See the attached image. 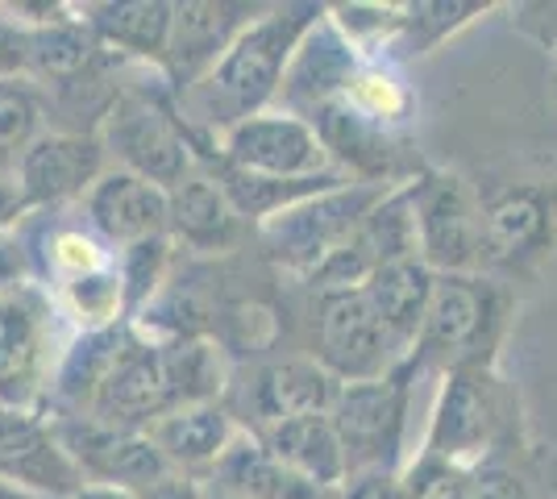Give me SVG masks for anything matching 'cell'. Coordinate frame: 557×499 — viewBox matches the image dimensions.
<instances>
[{
    "mask_svg": "<svg viewBox=\"0 0 557 499\" xmlns=\"http://www.w3.org/2000/svg\"><path fill=\"white\" fill-rule=\"evenodd\" d=\"M321 17H325V9H317V4L262 9L209 72L200 75L187 92H180L187 125L205 129L216 142L221 134H230L233 125L267 113V104L283 88V75L292 67L296 50Z\"/></svg>",
    "mask_w": 557,
    "mask_h": 499,
    "instance_id": "6da1fadb",
    "label": "cell"
},
{
    "mask_svg": "<svg viewBox=\"0 0 557 499\" xmlns=\"http://www.w3.org/2000/svg\"><path fill=\"white\" fill-rule=\"evenodd\" d=\"M504 425H508V387L495 375V366H466L442 375L417 462L404 471L417 496L424 499L437 483L487 466L483 458L499 446Z\"/></svg>",
    "mask_w": 557,
    "mask_h": 499,
    "instance_id": "7a4b0ae2",
    "label": "cell"
},
{
    "mask_svg": "<svg viewBox=\"0 0 557 499\" xmlns=\"http://www.w3.org/2000/svg\"><path fill=\"white\" fill-rule=\"evenodd\" d=\"M508 321V296L487 275H437L429 321L412 362L417 371L437 366L442 375L466 366H495V346Z\"/></svg>",
    "mask_w": 557,
    "mask_h": 499,
    "instance_id": "3957f363",
    "label": "cell"
},
{
    "mask_svg": "<svg viewBox=\"0 0 557 499\" xmlns=\"http://www.w3.org/2000/svg\"><path fill=\"white\" fill-rule=\"evenodd\" d=\"M399 184H367V179H346L337 188L317 191L300 204L283 209L278 216H271L267 225H258V238L267 246V254L292 271L312 279L342 246H346L362 221L392 196Z\"/></svg>",
    "mask_w": 557,
    "mask_h": 499,
    "instance_id": "277c9868",
    "label": "cell"
},
{
    "mask_svg": "<svg viewBox=\"0 0 557 499\" xmlns=\"http://www.w3.org/2000/svg\"><path fill=\"white\" fill-rule=\"evenodd\" d=\"M100 142L121 171H134V175L166 191L180 188L187 175L200 171L191 125L154 88L150 92L129 88V92L116 96V104L100 125Z\"/></svg>",
    "mask_w": 557,
    "mask_h": 499,
    "instance_id": "5b68a950",
    "label": "cell"
},
{
    "mask_svg": "<svg viewBox=\"0 0 557 499\" xmlns=\"http://www.w3.org/2000/svg\"><path fill=\"white\" fill-rule=\"evenodd\" d=\"M59 300L42 284H17L0 291V408L38 412L63 354H54Z\"/></svg>",
    "mask_w": 557,
    "mask_h": 499,
    "instance_id": "8992f818",
    "label": "cell"
},
{
    "mask_svg": "<svg viewBox=\"0 0 557 499\" xmlns=\"http://www.w3.org/2000/svg\"><path fill=\"white\" fill-rule=\"evenodd\" d=\"M417 362H399L392 375L367 383H342L333 425L342 433L349 453V475L362 471H408L404 466V437H408V408H412V383Z\"/></svg>",
    "mask_w": 557,
    "mask_h": 499,
    "instance_id": "52a82bcc",
    "label": "cell"
},
{
    "mask_svg": "<svg viewBox=\"0 0 557 499\" xmlns=\"http://www.w3.org/2000/svg\"><path fill=\"white\" fill-rule=\"evenodd\" d=\"M417 250L437 275H479L487 238H483V200L458 171H420L408 179Z\"/></svg>",
    "mask_w": 557,
    "mask_h": 499,
    "instance_id": "ba28073f",
    "label": "cell"
},
{
    "mask_svg": "<svg viewBox=\"0 0 557 499\" xmlns=\"http://www.w3.org/2000/svg\"><path fill=\"white\" fill-rule=\"evenodd\" d=\"M317 362L337 383H367L392 375L408 358L392 341L362 287H333L321 291L317 304Z\"/></svg>",
    "mask_w": 557,
    "mask_h": 499,
    "instance_id": "9c48e42d",
    "label": "cell"
},
{
    "mask_svg": "<svg viewBox=\"0 0 557 499\" xmlns=\"http://www.w3.org/2000/svg\"><path fill=\"white\" fill-rule=\"evenodd\" d=\"M216 159L237 166L246 175L262 179H317L337 166L329 163L321 134L296 113L267 109L258 117H246L230 134L216 138Z\"/></svg>",
    "mask_w": 557,
    "mask_h": 499,
    "instance_id": "30bf717a",
    "label": "cell"
},
{
    "mask_svg": "<svg viewBox=\"0 0 557 499\" xmlns=\"http://www.w3.org/2000/svg\"><path fill=\"white\" fill-rule=\"evenodd\" d=\"M54 428H59V441L67 446L71 462L79 466L84 483L146 496V491L163 487L166 478H175L159 446L150 441V433L100 425L92 416H54Z\"/></svg>",
    "mask_w": 557,
    "mask_h": 499,
    "instance_id": "8fae6325",
    "label": "cell"
},
{
    "mask_svg": "<svg viewBox=\"0 0 557 499\" xmlns=\"http://www.w3.org/2000/svg\"><path fill=\"white\" fill-rule=\"evenodd\" d=\"M109 171L104 142L92 129H47L13 166V184L25 209H54L84 200Z\"/></svg>",
    "mask_w": 557,
    "mask_h": 499,
    "instance_id": "7c38bea8",
    "label": "cell"
},
{
    "mask_svg": "<svg viewBox=\"0 0 557 499\" xmlns=\"http://www.w3.org/2000/svg\"><path fill=\"white\" fill-rule=\"evenodd\" d=\"M175 408L180 404H175V387H171V371H166V341H146L138 333H129L113 371L104 375L100 391H96L88 416L100 425L146 433Z\"/></svg>",
    "mask_w": 557,
    "mask_h": 499,
    "instance_id": "4fadbf2b",
    "label": "cell"
},
{
    "mask_svg": "<svg viewBox=\"0 0 557 499\" xmlns=\"http://www.w3.org/2000/svg\"><path fill=\"white\" fill-rule=\"evenodd\" d=\"M0 483L38 499H71L84 491V475L50 416L0 408Z\"/></svg>",
    "mask_w": 557,
    "mask_h": 499,
    "instance_id": "5bb4252c",
    "label": "cell"
},
{
    "mask_svg": "<svg viewBox=\"0 0 557 499\" xmlns=\"http://www.w3.org/2000/svg\"><path fill=\"white\" fill-rule=\"evenodd\" d=\"M84 213L88 229L113 250H129L141 241L166 238V221H171V191L141 179L134 171L109 166L96 188L84 196Z\"/></svg>",
    "mask_w": 557,
    "mask_h": 499,
    "instance_id": "9a60e30c",
    "label": "cell"
},
{
    "mask_svg": "<svg viewBox=\"0 0 557 499\" xmlns=\"http://www.w3.org/2000/svg\"><path fill=\"white\" fill-rule=\"evenodd\" d=\"M554 229L557 209L549 191L533 188V184H511V188L495 191L491 200H483V238H487L483 262L520 266V262L549 250Z\"/></svg>",
    "mask_w": 557,
    "mask_h": 499,
    "instance_id": "2e32d148",
    "label": "cell"
},
{
    "mask_svg": "<svg viewBox=\"0 0 557 499\" xmlns=\"http://www.w3.org/2000/svg\"><path fill=\"white\" fill-rule=\"evenodd\" d=\"M255 22L250 4H221V0H191L175 4V25H171V50L166 67L180 79V92H187L212 63L230 50V42Z\"/></svg>",
    "mask_w": 557,
    "mask_h": 499,
    "instance_id": "e0dca14e",
    "label": "cell"
},
{
    "mask_svg": "<svg viewBox=\"0 0 557 499\" xmlns=\"http://www.w3.org/2000/svg\"><path fill=\"white\" fill-rule=\"evenodd\" d=\"M362 291H367L371 309L379 312V321L387 325L392 341L404 350V358H412L424 321H429L433 291H437V271L420 254H404V259H392L379 271H371Z\"/></svg>",
    "mask_w": 557,
    "mask_h": 499,
    "instance_id": "ac0fdd59",
    "label": "cell"
},
{
    "mask_svg": "<svg viewBox=\"0 0 557 499\" xmlns=\"http://www.w3.org/2000/svg\"><path fill=\"white\" fill-rule=\"evenodd\" d=\"M242 213L233 209L225 188L209 171L187 175L180 188H171V221L166 238L196 250V254H225L242 241Z\"/></svg>",
    "mask_w": 557,
    "mask_h": 499,
    "instance_id": "d6986e66",
    "label": "cell"
},
{
    "mask_svg": "<svg viewBox=\"0 0 557 499\" xmlns=\"http://www.w3.org/2000/svg\"><path fill=\"white\" fill-rule=\"evenodd\" d=\"M146 433L175 475H200V471L212 475L242 428L233 425V416L221 404H187L166 412Z\"/></svg>",
    "mask_w": 557,
    "mask_h": 499,
    "instance_id": "ffe728a7",
    "label": "cell"
},
{
    "mask_svg": "<svg viewBox=\"0 0 557 499\" xmlns=\"http://www.w3.org/2000/svg\"><path fill=\"white\" fill-rule=\"evenodd\" d=\"M205 487L230 499H342V491L317 487L312 478L283 466L275 453L262 446V437H246V433H237V441Z\"/></svg>",
    "mask_w": 557,
    "mask_h": 499,
    "instance_id": "44dd1931",
    "label": "cell"
},
{
    "mask_svg": "<svg viewBox=\"0 0 557 499\" xmlns=\"http://www.w3.org/2000/svg\"><path fill=\"white\" fill-rule=\"evenodd\" d=\"M262 446L275 453L283 466H292L296 475L312 478L317 487L342 491L349 483V453L342 446V433H337L329 412L267 425L262 428Z\"/></svg>",
    "mask_w": 557,
    "mask_h": 499,
    "instance_id": "7402d4cb",
    "label": "cell"
},
{
    "mask_svg": "<svg viewBox=\"0 0 557 499\" xmlns=\"http://www.w3.org/2000/svg\"><path fill=\"white\" fill-rule=\"evenodd\" d=\"M342 383L329 375L317 358H283L262 366L255 379V412L262 416V428L292 421V416H312V412H333Z\"/></svg>",
    "mask_w": 557,
    "mask_h": 499,
    "instance_id": "603a6c76",
    "label": "cell"
},
{
    "mask_svg": "<svg viewBox=\"0 0 557 499\" xmlns=\"http://www.w3.org/2000/svg\"><path fill=\"white\" fill-rule=\"evenodd\" d=\"M84 22L92 25L96 42L104 50H121L138 63H166L175 4L163 0H121V4H88Z\"/></svg>",
    "mask_w": 557,
    "mask_h": 499,
    "instance_id": "cb8c5ba5",
    "label": "cell"
},
{
    "mask_svg": "<svg viewBox=\"0 0 557 499\" xmlns=\"http://www.w3.org/2000/svg\"><path fill=\"white\" fill-rule=\"evenodd\" d=\"M71 13L75 9H67L54 22L38 25V29H29V79L34 84L59 88V84H71V79H79L100 63L104 47L96 42L92 25L84 17H71Z\"/></svg>",
    "mask_w": 557,
    "mask_h": 499,
    "instance_id": "d4e9b609",
    "label": "cell"
},
{
    "mask_svg": "<svg viewBox=\"0 0 557 499\" xmlns=\"http://www.w3.org/2000/svg\"><path fill=\"white\" fill-rule=\"evenodd\" d=\"M342 104H349L358 117H367L379 129H395L412 117V88L404 72L387 59H362L358 72L349 75Z\"/></svg>",
    "mask_w": 557,
    "mask_h": 499,
    "instance_id": "484cf974",
    "label": "cell"
},
{
    "mask_svg": "<svg viewBox=\"0 0 557 499\" xmlns=\"http://www.w3.org/2000/svg\"><path fill=\"white\" fill-rule=\"evenodd\" d=\"M166 371L175 387V404H216L225 391V358L212 341L200 337H171L166 341Z\"/></svg>",
    "mask_w": 557,
    "mask_h": 499,
    "instance_id": "4316f807",
    "label": "cell"
},
{
    "mask_svg": "<svg viewBox=\"0 0 557 499\" xmlns=\"http://www.w3.org/2000/svg\"><path fill=\"white\" fill-rule=\"evenodd\" d=\"M47 134V104L34 79H0V163L22 159Z\"/></svg>",
    "mask_w": 557,
    "mask_h": 499,
    "instance_id": "83f0119b",
    "label": "cell"
},
{
    "mask_svg": "<svg viewBox=\"0 0 557 499\" xmlns=\"http://www.w3.org/2000/svg\"><path fill=\"white\" fill-rule=\"evenodd\" d=\"M487 4L483 0H437V4H408V25H404V34H399V42L395 47H404L408 54H424V50H433L442 42L445 34H454V29H462L474 13H483Z\"/></svg>",
    "mask_w": 557,
    "mask_h": 499,
    "instance_id": "f1b7e54d",
    "label": "cell"
},
{
    "mask_svg": "<svg viewBox=\"0 0 557 499\" xmlns=\"http://www.w3.org/2000/svg\"><path fill=\"white\" fill-rule=\"evenodd\" d=\"M166 246L171 238H154L141 241V246H129V250H116V271H121V284H125V304L138 309L141 300L159 287L166 266Z\"/></svg>",
    "mask_w": 557,
    "mask_h": 499,
    "instance_id": "f546056e",
    "label": "cell"
},
{
    "mask_svg": "<svg viewBox=\"0 0 557 499\" xmlns=\"http://www.w3.org/2000/svg\"><path fill=\"white\" fill-rule=\"evenodd\" d=\"M424 499H533L529 483L508 466H479L462 478L437 483Z\"/></svg>",
    "mask_w": 557,
    "mask_h": 499,
    "instance_id": "4dcf8cb0",
    "label": "cell"
},
{
    "mask_svg": "<svg viewBox=\"0 0 557 499\" xmlns=\"http://www.w3.org/2000/svg\"><path fill=\"white\" fill-rule=\"evenodd\" d=\"M342 499H420V496L404 471H362V475H349V483L342 487Z\"/></svg>",
    "mask_w": 557,
    "mask_h": 499,
    "instance_id": "1f68e13d",
    "label": "cell"
},
{
    "mask_svg": "<svg viewBox=\"0 0 557 499\" xmlns=\"http://www.w3.org/2000/svg\"><path fill=\"white\" fill-rule=\"evenodd\" d=\"M0 79H29V29L0 9Z\"/></svg>",
    "mask_w": 557,
    "mask_h": 499,
    "instance_id": "d6a6232c",
    "label": "cell"
},
{
    "mask_svg": "<svg viewBox=\"0 0 557 499\" xmlns=\"http://www.w3.org/2000/svg\"><path fill=\"white\" fill-rule=\"evenodd\" d=\"M25 284V254L13 234H0V291Z\"/></svg>",
    "mask_w": 557,
    "mask_h": 499,
    "instance_id": "836d02e7",
    "label": "cell"
},
{
    "mask_svg": "<svg viewBox=\"0 0 557 499\" xmlns=\"http://www.w3.org/2000/svg\"><path fill=\"white\" fill-rule=\"evenodd\" d=\"M25 213L22 196H17V184L9 179V175H0V234H9L13 229V221Z\"/></svg>",
    "mask_w": 557,
    "mask_h": 499,
    "instance_id": "e575fe53",
    "label": "cell"
},
{
    "mask_svg": "<svg viewBox=\"0 0 557 499\" xmlns=\"http://www.w3.org/2000/svg\"><path fill=\"white\" fill-rule=\"evenodd\" d=\"M71 499H141L134 491H121V487H100V483H84V491H75Z\"/></svg>",
    "mask_w": 557,
    "mask_h": 499,
    "instance_id": "d590c367",
    "label": "cell"
},
{
    "mask_svg": "<svg viewBox=\"0 0 557 499\" xmlns=\"http://www.w3.org/2000/svg\"><path fill=\"white\" fill-rule=\"evenodd\" d=\"M200 499H230V496H221V491H212V487H200Z\"/></svg>",
    "mask_w": 557,
    "mask_h": 499,
    "instance_id": "8d00e7d4",
    "label": "cell"
},
{
    "mask_svg": "<svg viewBox=\"0 0 557 499\" xmlns=\"http://www.w3.org/2000/svg\"><path fill=\"white\" fill-rule=\"evenodd\" d=\"M22 499H38V496H22Z\"/></svg>",
    "mask_w": 557,
    "mask_h": 499,
    "instance_id": "74e56055",
    "label": "cell"
}]
</instances>
